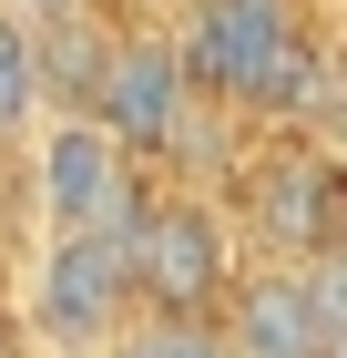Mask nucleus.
Here are the masks:
<instances>
[{"label":"nucleus","instance_id":"f257e3e1","mask_svg":"<svg viewBox=\"0 0 347 358\" xmlns=\"http://www.w3.org/2000/svg\"><path fill=\"white\" fill-rule=\"evenodd\" d=\"M174 41L205 103L235 123H296L317 62L337 52L327 0H174Z\"/></svg>","mask_w":347,"mask_h":358},{"label":"nucleus","instance_id":"f03ea898","mask_svg":"<svg viewBox=\"0 0 347 358\" xmlns=\"http://www.w3.org/2000/svg\"><path fill=\"white\" fill-rule=\"evenodd\" d=\"M123 256H133V297L163 317H214L225 287L245 276V236L225 215V194L184 185V174H154V194L123 225Z\"/></svg>","mask_w":347,"mask_h":358},{"label":"nucleus","instance_id":"7ed1b4c3","mask_svg":"<svg viewBox=\"0 0 347 358\" xmlns=\"http://www.w3.org/2000/svg\"><path fill=\"white\" fill-rule=\"evenodd\" d=\"M21 185H31V236H123L133 205L154 194V164L103 113H41V134L21 143Z\"/></svg>","mask_w":347,"mask_h":358},{"label":"nucleus","instance_id":"20e7f679","mask_svg":"<svg viewBox=\"0 0 347 358\" xmlns=\"http://www.w3.org/2000/svg\"><path fill=\"white\" fill-rule=\"evenodd\" d=\"M133 307L143 297H133L123 236H31L21 297H10V328H21L31 358H103Z\"/></svg>","mask_w":347,"mask_h":358},{"label":"nucleus","instance_id":"39448f33","mask_svg":"<svg viewBox=\"0 0 347 358\" xmlns=\"http://www.w3.org/2000/svg\"><path fill=\"white\" fill-rule=\"evenodd\" d=\"M214 328H225V358H327L307 266H286V256H245V276L214 307Z\"/></svg>","mask_w":347,"mask_h":358},{"label":"nucleus","instance_id":"423d86ee","mask_svg":"<svg viewBox=\"0 0 347 358\" xmlns=\"http://www.w3.org/2000/svg\"><path fill=\"white\" fill-rule=\"evenodd\" d=\"M112 41H123L112 10L41 21V83H52V113H92V92H103V72H112Z\"/></svg>","mask_w":347,"mask_h":358},{"label":"nucleus","instance_id":"0eeeda50","mask_svg":"<svg viewBox=\"0 0 347 358\" xmlns=\"http://www.w3.org/2000/svg\"><path fill=\"white\" fill-rule=\"evenodd\" d=\"M52 113V83H41V21H21L0 0V143H31Z\"/></svg>","mask_w":347,"mask_h":358},{"label":"nucleus","instance_id":"6e6552de","mask_svg":"<svg viewBox=\"0 0 347 358\" xmlns=\"http://www.w3.org/2000/svg\"><path fill=\"white\" fill-rule=\"evenodd\" d=\"M103 358H225V328L214 317H163V307H133L112 328Z\"/></svg>","mask_w":347,"mask_h":358},{"label":"nucleus","instance_id":"1a4fd4ad","mask_svg":"<svg viewBox=\"0 0 347 358\" xmlns=\"http://www.w3.org/2000/svg\"><path fill=\"white\" fill-rule=\"evenodd\" d=\"M10 205H31V185H21V143H0V236H10Z\"/></svg>","mask_w":347,"mask_h":358},{"label":"nucleus","instance_id":"9d476101","mask_svg":"<svg viewBox=\"0 0 347 358\" xmlns=\"http://www.w3.org/2000/svg\"><path fill=\"white\" fill-rule=\"evenodd\" d=\"M21 21H72V10H103V0H10Z\"/></svg>","mask_w":347,"mask_h":358},{"label":"nucleus","instance_id":"9b49d317","mask_svg":"<svg viewBox=\"0 0 347 358\" xmlns=\"http://www.w3.org/2000/svg\"><path fill=\"white\" fill-rule=\"evenodd\" d=\"M112 21H174V0H103Z\"/></svg>","mask_w":347,"mask_h":358},{"label":"nucleus","instance_id":"f8f14e48","mask_svg":"<svg viewBox=\"0 0 347 358\" xmlns=\"http://www.w3.org/2000/svg\"><path fill=\"white\" fill-rule=\"evenodd\" d=\"M327 358H347V338H337V348H327Z\"/></svg>","mask_w":347,"mask_h":358},{"label":"nucleus","instance_id":"ddd939ff","mask_svg":"<svg viewBox=\"0 0 347 358\" xmlns=\"http://www.w3.org/2000/svg\"><path fill=\"white\" fill-rule=\"evenodd\" d=\"M0 358H21V348H0Z\"/></svg>","mask_w":347,"mask_h":358}]
</instances>
